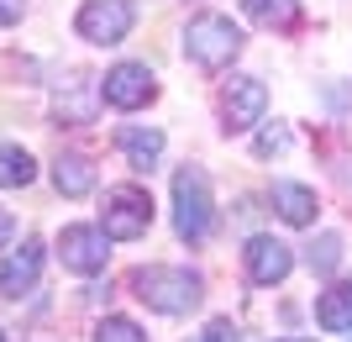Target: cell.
<instances>
[{"label":"cell","instance_id":"13","mask_svg":"<svg viewBox=\"0 0 352 342\" xmlns=\"http://www.w3.org/2000/svg\"><path fill=\"white\" fill-rule=\"evenodd\" d=\"M53 184H58V195L79 200V195L95 190V164H89L85 153H63L58 164H53Z\"/></svg>","mask_w":352,"mask_h":342},{"label":"cell","instance_id":"18","mask_svg":"<svg viewBox=\"0 0 352 342\" xmlns=\"http://www.w3.org/2000/svg\"><path fill=\"white\" fill-rule=\"evenodd\" d=\"M337 258H342V237H337V232H321V237L310 242L305 264L316 268V274H331V268H337Z\"/></svg>","mask_w":352,"mask_h":342},{"label":"cell","instance_id":"22","mask_svg":"<svg viewBox=\"0 0 352 342\" xmlns=\"http://www.w3.org/2000/svg\"><path fill=\"white\" fill-rule=\"evenodd\" d=\"M16 237V216H11V211H6V206H0V248H6V242H11Z\"/></svg>","mask_w":352,"mask_h":342},{"label":"cell","instance_id":"10","mask_svg":"<svg viewBox=\"0 0 352 342\" xmlns=\"http://www.w3.org/2000/svg\"><path fill=\"white\" fill-rule=\"evenodd\" d=\"M37 279H43V242H21V248L0 264V295L21 300L27 290H37Z\"/></svg>","mask_w":352,"mask_h":342},{"label":"cell","instance_id":"15","mask_svg":"<svg viewBox=\"0 0 352 342\" xmlns=\"http://www.w3.org/2000/svg\"><path fill=\"white\" fill-rule=\"evenodd\" d=\"M58 116L63 121H79V127L95 116V85H89L85 74H74V85L58 89Z\"/></svg>","mask_w":352,"mask_h":342},{"label":"cell","instance_id":"3","mask_svg":"<svg viewBox=\"0 0 352 342\" xmlns=\"http://www.w3.org/2000/svg\"><path fill=\"white\" fill-rule=\"evenodd\" d=\"M210 226H216V211H210V179H206V169L184 164L174 174V232L184 242H206Z\"/></svg>","mask_w":352,"mask_h":342},{"label":"cell","instance_id":"5","mask_svg":"<svg viewBox=\"0 0 352 342\" xmlns=\"http://www.w3.org/2000/svg\"><path fill=\"white\" fill-rule=\"evenodd\" d=\"M132 21H137L132 0H85L79 16H74V32H79L85 43L111 47V43H121V37L132 32Z\"/></svg>","mask_w":352,"mask_h":342},{"label":"cell","instance_id":"20","mask_svg":"<svg viewBox=\"0 0 352 342\" xmlns=\"http://www.w3.org/2000/svg\"><path fill=\"white\" fill-rule=\"evenodd\" d=\"M284 148H289V132H284L279 121H274L268 132H258V142H252V153H258V158H274V153H284Z\"/></svg>","mask_w":352,"mask_h":342},{"label":"cell","instance_id":"19","mask_svg":"<svg viewBox=\"0 0 352 342\" xmlns=\"http://www.w3.org/2000/svg\"><path fill=\"white\" fill-rule=\"evenodd\" d=\"M95 342H147V337H142L137 321H126V316H105L100 327H95Z\"/></svg>","mask_w":352,"mask_h":342},{"label":"cell","instance_id":"6","mask_svg":"<svg viewBox=\"0 0 352 342\" xmlns=\"http://www.w3.org/2000/svg\"><path fill=\"white\" fill-rule=\"evenodd\" d=\"M100 95L116 105V111H142V105L158 95V79H153V69H147V63H116V69L105 74Z\"/></svg>","mask_w":352,"mask_h":342},{"label":"cell","instance_id":"12","mask_svg":"<svg viewBox=\"0 0 352 342\" xmlns=\"http://www.w3.org/2000/svg\"><path fill=\"white\" fill-rule=\"evenodd\" d=\"M274 211H279L289 226H310L316 222V190L294 184V179H279V184H274Z\"/></svg>","mask_w":352,"mask_h":342},{"label":"cell","instance_id":"1","mask_svg":"<svg viewBox=\"0 0 352 342\" xmlns=\"http://www.w3.org/2000/svg\"><path fill=\"white\" fill-rule=\"evenodd\" d=\"M132 290L142 306L163 316H190L200 300H206V279L195 274V268H179V264H147L132 274Z\"/></svg>","mask_w":352,"mask_h":342},{"label":"cell","instance_id":"16","mask_svg":"<svg viewBox=\"0 0 352 342\" xmlns=\"http://www.w3.org/2000/svg\"><path fill=\"white\" fill-rule=\"evenodd\" d=\"M32 174H37L32 153L6 142V148H0V190H21V184H32Z\"/></svg>","mask_w":352,"mask_h":342},{"label":"cell","instance_id":"24","mask_svg":"<svg viewBox=\"0 0 352 342\" xmlns=\"http://www.w3.org/2000/svg\"><path fill=\"white\" fill-rule=\"evenodd\" d=\"M284 342H310V337H284Z\"/></svg>","mask_w":352,"mask_h":342},{"label":"cell","instance_id":"7","mask_svg":"<svg viewBox=\"0 0 352 342\" xmlns=\"http://www.w3.org/2000/svg\"><path fill=\"white\" fill-rule=\"evenodd\" d=\"M58 258L74 268V274H100L105 258H111V237H105V226H63Z\"/></svg>","mask_w":352,"mask_h":342},{"label":"cell","instance_id":"14","mask_svg":"<svg viewBox=\"0 0 352 342\" xmlns=\"http://www.w3.org/2000/svg\"><path fill=\"white\" fill-rule=\"evenodd\" d=\"M316 321L326 332H352V284H331L326 295H316Z\"/></svg>","mask_w":352,"mask_h":342},{"label":"cell","instance_id":"9","mask_svg":"<svg viewBox=\"0 0 352 342\" xmlns=\"http://www.w3.org/2000/svg\"><path fill=\"white\" fill-rule=\"evenodd\" d=\"M242 264H248V279L268 290V284H284V279H289L294 253L284 248L279 237H252V242H248V253H242Z\"/></svg>","mask_w":352,"mask_h":342},{"label":"cell","instance_id":"4","mask_svg":"<svg viewBox=\"0 0 352 342\" xmlns=\"http://www.w3.org/2000/svg\"><path fill=\"white\" fill-rule=\"evenodd\" d=\"M100 226L111 242H137L153 226V195L142 184H121V190L105 195V211H100Z\"/></svg>","mask_w":352,"mask_h":342},{"label":"cell","instance_id":"25","mask_svg":"<svg viewBox=\"0 0 352 342\" xmlns=\"http://www.w3.org/2000/svg\"><path fill=\"white\" fill-rule=\"evenodd\" d=\"M0 342H6V332H0Z\"/></svg>","mask_w":352,"mask_h":342},{"label":"cell","instance_id":"17","mask_svg":"<svg viewBox=\"0 0 352 342\" xmlns=\"http://www.w3.org/2000/svg\"><path fill=\"white\" fill-rule=\"evenodd\" d=\"M242 11L258 27H289L294 16H300V0H242Z\"/></svg>","mask_w":352,"mask_h":342},{"label":"cell","instance_id":"2","mask_svg":"<svg viewBox=\"0 0 352 342\" xmlns=\"http://www.w3.org/2000/svg\"><path fill=\"white\" fill-rule=\"evenodd\" d=\"M184 53H190L195 69H206V74H221L226 63L242 53V27H236L232 16H216V11H200L184 27Z\"/></svg>","mask_w":352,"mask_h":342},{"label":"cell","instance_id":"11","mask_svg":"<svg viewBox=\"0 0 352 342\" xmlns=\"http://www.w3.org/2000/svg\"><path fill=\"white\" fill-rule=\"evenodd\" d=\"M116 148L126 153V164H132L137 174H147V169L163 158V132H158V127H121Z\"/></svg>","mask_w":352,"mask_h":342},{"label":"cell","instance_id":"21","mask_svg":"<svg viewBox=\"0 0 352 342\" xmlns=\"http://www.w3.org/2000/svg\"><path fill=\"white\" fill-rule=\"evenodd\" d=\"M200 342H242V337H236V327L226 321V316H216V321L206 327V337H200Z\"/></svg>","mask_w":352,"mask_h":342},{"label":"cell","instance_id":"23","mask_svg":"<svg viewBox=\"0 0 352 342\" xmlns=\"http://www.w3.org/2000/svg\"><path fill=\"white\" fill-rule=\"evenodd\" d=\"M0 21H6V27L21 21V0H0Z\"/></svg>","mask_w":352,"mask_h":342},{"label":"cell","instance_id":"8","mask_svg":"<svg viewBox=\"0 0 352 342\" xmlns=\"http://www.w3.org/2000/svg\"><path fill=\"white\" fill-rule=\"evenodd\" d=\"M263 105H268V89H263V79L236 74L232 85H226V95H221V116H226V132H248L252 121L263 116Z\"/></svg>","mask_w":352,"mask_h":342}]
</instances>
